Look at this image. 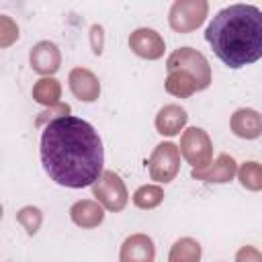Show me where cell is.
<instances>
[{"label":"cell","mask_w":262,"mask_h":262,"mask_svg":"<svg viewBox=\"0 0 262 262\" xmlns=\"http://www.w3.org/2000/svg\"><path fill=\"white\" fill-rule=\"evenodd\" d=\"M166 68H168V72L182 70V72L190 74L194 78L199 90H205L211 86V66H209L207 57L192 47H178L176 51H172L170 57L166 59Z\"/></svg>","instance_id":"cell-3"},{"label":"cell","mask_w":262,"mask_h":262,"mask_svg":"<svg viewBox=\"0 0 262 262\" xmlns=\"http://www.w3.org/2000/svg\"><path fill=\"white\" fill-rule=\"evenodd\" d=\"M16 221L23 225V229L27 231V235H35L41 225H43V213L39 207L35 205H27L16 213Z\"/></svg>","instance_id":"cell-21"},{"label":"cell","mask_w":262,"mask_h":262,"mask_svg":"<svg viewBox=\"0 0 262 262\" xmlns=\"http://www.w3.org/2000/svg\"><path fill=\"white\" fill-rule=\"evenodd\" d=\"M70 219L82 229H92L102 223L104 209L92 199H82L70 207Z\"/></svg>","instance_id":"cell-15"},{"label":"cell","mask_w":262,"mask_h":262,"mask_svg":"<svg viewBox=\"0 0 262 262\" xmlns=\"http://www.w3.org/2000/svg\"><path fill=\"white\" fill-rule=\"evenodd\" d=\"M205 39L215 55L231 70L250 66L262 57V12L254 4H229L221 8Z\"/></svg>","instance_id":"cell-2"},{"label":"cell","mask_w":262,"mask_h":262,"mask_svg":"<svg viewBox=\"0 0 262 262\" xmlns=\"http://www.w3.org/2000/svg\"><path fill=\"white\" fill-rule=\"evenodd\" d=\"M235 262H262V254L254 246H242L235 254Z\"/></svg>","instance_id":"cell-24"},{"label":"cell","mask_w":262,"mask_h":262,"mask_svg":"<svg viewBox=\"0 0 262 262\" xmlns=\"http://www.w3.org/2000/svg\"><path fill=\"white\" fill-rule=\"evenodd\" d=\"M178 151L192 166V170L205 168L213 158V141H211V137H209V133L205 129L188 127L180 135Z\"/></svg>","instance_id":"cell-5"},{"label":"cell","mask_w":262,"mask_h":262,"mask_svg":"<svg viewBox=\"0 0 262 262\" xmlns=\"http://www.w3.org/2000/svg\"><path fill=\"white\" fill-rule=\"evenodd\" d=\"M102 45H104V31L100 25H92L90 27V47L94 55L102 53Z\"/></svg>","instance_id":"cell-23"},{"label":"cell","mask_w":262,"mask_h":262,"mask_svg":"<svg viewBox=\"0 0 262 262\" xmlns=\"http://www.w3.org/2000/svg\"><path fill=\"white\" fill-rule=\"evenodd\" d=\"M235 174H237V162L229 154H219L205 168L192 170V178L203 180V182H217V184L231 182Z\"/></svg>","instance_id":"cell-10"},{"label":"cell","mask_w":262,"mask_h":262,"mask_svg":"<svg viewBox=\"0 0 262 262\" xmlns=\"http://www.w3.org/2000/svg\"><path fill=\"white\" fill-rule=\"evenodd\" d=\"M229 127L242 139H256L262 135V117L254 108H237L231 115Z\"/></svg>","instance_id":"cell-14"},{"label":"cell","mask_w":262,"mask_h":262,"mask_svg":"<svg viewBox=\"0 0 262 262\" xmlns=\"http://www.w3.org/2000/svg\"><path fill=\"white\" fill-rule=\"evenodd\" d=\"M201 244L192 237H180L174 242L168 254V262H201Z\"/></svg>","instance_id":"cell-18"},{"label":"cell","mask_w":262,"mask_h":262,"mask_svg":"<svg viewBox=\"0 0 262 262\" xmlns=\"http://www.w3.org/2000/svg\"><path fill=\"white\" fill-rule=\"evenodd\" d=\"M129 47L131 51L141 57V59H160L166 51V43L162 39V35L154 29H147V27H139L131 33L129 37Z\"/></svg>","instance_id":"cell-8"},{"label":"cell","mask_w":262,"mask_h":262,"mask_svg":"<svg viewBox=\"0 0 262 262\" xmlns=\"http://www.w3.org/2000/svg\"><path fill=\"white\" fill-rule=\"evenodd\" d=\"M33 98H35V102L53 108L61 102L59 100L61 98V84L53 76L51 78H41L33 86Z\"/></svg>","instance_id":"cell-17"},{"label":"cell","mask_w":262,"mask_h":262,"mask_svg":"<svg viewBox=\"0 0 262 262\" xmlns=\"http://www.w3.org/2000/svg\"><path fill=\"white\" fill-rule=\"evenodd\" d=\"M162 201H164V188L158 184H143L133 192V205L143 211L156 209Z\"/></svg>","instance_id":"cell-19"},{"label":"cell","mask_w":262,"mask_h":262,"mask_svg":"<svg viewBox=\"0 0 262 262\" xmlns=\"http://www.w3.org/2000/svg\"><path fill=\"white\" fill-rule=\"evenodd\" d=\"M209 14V2L207 0H176L170 6L168 23L172 31L186 35L196 31Z\"/></svg>","instance_id":"cell-4"},{"label":"cell","mask_w":262,"mask_h":262,"mask_svg":"<svg viewBox=\"0 0 262 262\" xmlns=\"http://www.w3.org/2000/svg\"><path fill=\"white\" fill-rule=\"evenodd\" d=\"M156 248L154 239L145 233H133L121 244L119 262H154Z\"/></svg>","instance_id":"cell-12"},{"label":"cell","mask_w":262,"mask_h":262,"mask_svg":"<svg viewBox=\"0 0 262 262\" xmlns=\"http://www.w3.org/2000/svg\"><path fill=\"white\" fill-rule=\"evenodd\" d=\"M2 215H4V211H2V205H0V219H2Z\"/></svg>","instance_id":"cell-25"},{"label":"cell","mask_w":262,"mask_h":262,"mask_svg":"<svg viewBox=\"0 0 262 262\" xmlns=\"http://www.w3.org/2000/svg\"><path fill=\"white\" fill-rule=\"evenodd\" d=\"M68 84L72 94L82 102H94L100 96V82L88 68H74L68 74Z\"/></svg>","instance_id":"cell-11"},{"label":"cell","mask_w":262,"mask_h":262,"mask_svg":"<svg viewBox=\"0 0 262 262\" xmlns=\"http://www.w3.org/2000/svg\"><path fill=\"white\" fill-rule=\"evenodd\" d=\"M41 162L55 184L84 188L92 186L104 172V147L98 131L88 121L61 115L43 127Z\"/></svg>","instance_id":"cell-1"},{"label":"cell","mask_w":262,"mask_h":262,"mask_svg":"<svg viewBox=\"0 0 262 262\" xmlns=\"http://www.w3.org/2000/svg\"><path fill=\"white\" fill-rule=\"evenodd\" d=\"M186 121H188V115L180 104H166L156 115V131L160 135L172 137L184 129Z\"/></svg>","instance_id":"cell-13"},{"label":"cell","mask_w":262,"mask_h":262,"mask_svg":"<svg viewBox=\"0 0 262 262\" xmlns=\"http://www.w3.org/2000/svg\"><path fill=\"white\" fill-rule=\"evenodd\" d=\"M149 176L151 180L160 182V184H168L176 178L178 170H180V151L178 145H174L172 141H162L156 145L149 162Z\"/></svg>","instance_id":"cell-7"},{"label":"cell","mask_w":262,"mask_h":262,"mask_svg":"<svg viewBox=\"0 0 262 262\" xmlns=\"http://www.w3.org/2000/svg\"><path fill=\"white\" fill-rule=\"evenodd\" d=\"M92 194L96 196V203L111 213L123 211L129 201V192H127L123 178L111 170L102 172L100 178L92 184Z\"/></svg>","instance_id":"cell-6"},{"label":"cell","mask_w":262,"mask_h":262,"mask_svg":"<svg viewBox=\"0 0 262 262\" xmlns=\"http://www.w3.org/2000/svg\"><path fill=\"white\" fill-rule=\"evenodd\" d=\"M18 37H20V31H18L16 20L12 16L0 14V49L14 45L18 41Z\"/></svg>","instance_id":"cell-22"},{"label":"cell","mask_w":262,"mask_h":262,"mask_svg":"<svg viewBox=\"0 0 262 262\" xmlns=\"http://www.w3.org/2000/svg\"><path fill=\"white\" fill-rule=\"evenodd\" d=\"M237 178H239V184L246 188V190H252V192H258L262 188V168L258 162L250 160V162H244L239 168H237Z\"/></svg>","instance_id":"cell-20"},{"label":"cell","mask_w":262,"mask_h":262,"mask_svg":"<svg viewBox=\"0 0 262 262\" xmlns=\"http://www.w3.org/2000/svg\"><path fill=\"white\" fill-rule=\"evenodd\" d=\"M29 63L43 78H51L61 66V51L53 41H39L29 51Z\"/></svg>","instance_id":"cell-9"},{"label":"cell","mask_w":262,"mask_h":262,"mask_svg":"<svg viewBox=\"0 0 262 262\" xmlns=\"http://www.w3.org/2000/svg\"><path fill=\"white\" fill-rule=\"evenodd\" d=\"M166 92L176 98H188L194 92H199V86L190 74L182 70H172L168 72V78H166Z\"/></svg>","instance_id":"cell-16"}]
</instances>
